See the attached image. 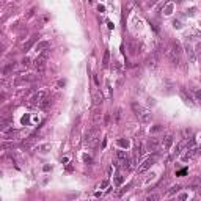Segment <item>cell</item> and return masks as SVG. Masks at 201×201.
Wrapping results in <instances>:
<instances>
[{"label":"cell","mask_w":201,"mask_h":201,"mask_svg":"<svg viewBox=\"0 0 201 201\" xmlns=\"http://www.w3.org/2000/svg\"><path fill=\"white\" fill-rule=\"evenodd\" d=\"M36 39H38V35H33V36H32V38H30V39H28V41L24 44V50H28V49H30V47H32V46L36 43Z\"/></svg>","instance_id":"7c38bea8"},{"label":"cell","mask_w":201,"mask_h":201,"mask_svg":"<svg viewBox=\"0 0 201 201\" xmlns=\"http://www.w3.org/2000/svg\"><path fill=\"white\" fill-rule=\"evenodd\" d=\"M46 49H49V43H47V41H41V43H38V44L35 46V50H36V52H43V50H46Z\"/></svg>","instance_id":"8fae6325"},{"label":"cell","mask_w":201,"mask_h":201,"mask_svg":"<svg viewBox=\"0 0 201 201\" xmlns=\"http://www.w3.org/2000/svg\"><path fill=\"white\" fill-rule=\"evenodd\" d=\"M93 120H94V123H99V121H100V110H99V109H94Z\"/></svg>","instance_id":"2e32d148"},{"label":"cell","mask_w":201,"mask_h":201,"mask_svg":"<svg viewBox=\"0 0 201 201\" xmlns=\"http://www.w3.org/2000/svg\"><path fill=\"white\" fill-rule=\"evenodd\" d=\"M159 58H160V52H159V50H157V52H152V54H149V55L146 57L145 64H146L148 68H156L157 63H159Z\"/></svg>","instance_id":"277c9868"},{"label":"cell","mask_w":201,"mask_h":201,"mask_svg":"<svg viewBox=\"0 0 201 201\" xmlns=\"http://www.w3.org/2000/svg\"><path fill=\"white\" fill-rule=\"evenodd\" d=\"M198 58H199V60H201V50H199V52H198Z\"/></svg>","instance_id":"f546056e"},{"label":"cell","mask_w":201,"mask_h":201,"mask_svg":"<svg viewBox=\"0 0 201 201\" xmlns=\"http://www.w3.org/2000/svg\"><path fill=\"white\" fill-rule=\"evenodd\" d=\"M185 50H187V57L190 58V61H195V60H196V57H195V50H193V49H192L188 44H187Z\"/></svg>","instance_id":"4fadbf2b"},{"label":"cell","mask_w":201,"mask_h":201,"mask_svg":"<svg viewBox=\"0 0 201 201\" xmlns=\"http://www.w3.org/2000/svg\"><path fill=\"white\" fill-rule=\"evenodd\" d=\"M198 193H199V195H201V185H199V187H198Z\"/></svg>","instance_id":"4dcf8cb0"},{"label":"cell","mask_w":201,"mask_h":201,"mask_svg":"<svg viewBox=\"0 0 201 201\" xmlns=\"http://www.w3.org/2000/svg\"><path fill=\"white\" fill-rule=\"evenodd\" d=\"M38 149H39L41 152H47V151L50 149V145H41V146H39Z\"/></svg>","instance_id":"44dd1931"},{"label":"cell","mask_w":201,"mask_h":201,"mask_svg":"<svg viewBox=\"0 0 201 201\" xmlns=\"http://www.w3.org/2000/svg\"><path fill=\"white\" fill-rule=\"evenodd\" d=\"M160 129H162L160 126H156V127H152V129H151V132H157V131H160Z\"/></svg>","instance_id":"f1b7e54d"},{"label":"cell","mask_w":201,"mask_h":201,"mask_svg":"<svg viewBox=\"0 0 201 201\" xmlns=\"http://www.w3.org/2000/svg\"><path fill=\"white\" fill-rule=\"evenodd\" d=\"M93 99H94L96 104H100V102H102V94H100V91H94V93H93Z\"/></svg>","instance_id":"5bb4252c"},{"label":"cell","mask_w":201,"mask_h":201,"mask_svg":"<svg viewBox=\"0 0 201 201\" xmlns=\"http://www.w3.org/2000/svg\"><path fill=\"white\" fill-rule=\"evenodd\" d=\"M107 185H109V181H107V179H106V181H102V182H100V188H106Z\"/></svg>","instance_id":"484cf974"},{"label":"cell","mask_w":201,"mask_h":201,"mask_svg":"<svg viewBox=\"0 0 201 201\" xmlns=\"http://www.w3.org/2000/svg\"><path fill=\"white\" fill-rule=\"evenodd\" d=\"M176 2H178V3H181V2H182V0H176Z\"/></svg>","instance_id":"1f68e13d"},{"label":"cell","mask_w":201,"mask_h":201,"mask_svg":"<svg viewBox=\"0 0 201 201\" xmlns=\"http://www.w3.org/2000/svg\"><path fill=\"white\" fill-rule=\"evenodd\" d=\"M159 146H160V143H159V140H157V138H149V140H148V143H146V148H148L149 151H157V149H159Z\"/></svg>","instance_id":"9c48e42d"},{"label":"cell","mask_w":201,"mask_h":201,"mask_svg":"<svg viewBox=\"0 0 201 201\" xmlns=\"http://www.w3.org/2000/svg\"><path fill=\"white\" fill-rule=\"evenodd\" d=\"M52 102H54V100H52V97H49V96H47V97L44 99V102L41 104V109H49V107L52 106Z\"/></svg>","instance_id":"9a60e30c"},{"label":"cell","mask_w":201,"mask_h":201,"mask_svg":"<svg viewBox=\"0 0 201 201\" xmlns=\"http://www.w3.org/2000/svg\"><path fill=\"white\" fill-rule=\"evenodd\" d=\"M97 142H99V132H97L96 129L86 132V135H85V143H86L90 148H96V146H97Z\"/></svg>","instance_id":"3957f363"},{"label":"cell","mask_w":201,"mask_h":201,"mask_svg":"<svg viewBox=\"0 0 201 201\" xmlns=\"http://www.w3.org/2000/svg\"><path fill=\"white\" fill-rule=\"evenodd\" d=\"M179 188H181V185H173V187L168 190V193H170V195H174V193L179 192Z\"/></svg>","instance_id":"ffe728a7"},{"label":"cell","mask_w":201,"mask_h":201,"mask_svg":"<svg viewBox=\"0 0 201 201\" xmlns=\"http://www.w3.org/2000/svg\"><path fill=\"white\" fill-rule=\"evenodd\" d=\"M132 110H134V113L137 115V118H138L142 123H149L151 118H152V113H151L148 109H145L143 106L137 104V102L132 104Z\"/></svg>","instance_id":"6da1fadb"},{"label":"cell","mask_w":201,"mask_h":201,"mask_svg":"<svg viewBox=\"0 0 201 201\" xmlns=\"http://www.w3.org/2000/svg\"><path fill=\"white\" fill-rule=\"evenodd\" d=\"M107 64H109V52L104 54V66H107Z\"/></svg>","instance_id":"d4e9b609"},{"label":"cell","mask_w":201,"mask_h":201,"mask_svg":"<svg viewBox=\"0 0 201 201\" xmlns=\"http://www.w3.org/2000/svg\"><path fill=\"white\" fill-rule=\"evenodd\" d=\"M47 96H49V94H47L46 90H41V91L35 93V94L32 96V99H30V106H32V107H41V104L44 102V99H46Z\"/></svg>","instance_id":"7a4b0ae2"},{"label":"cell","mask_w":201,"mask_h":201,"mask_svg":"<svg viewBox=\"0 0 201 201\" xmlns=\"http://www.w3.org/2000/svg\"><path fill=\"white\" fill-rule=\"evenodd\" d=\"M118 145H120L121 148H129V142H127V140H123V138L118 140Z\"/></svg>","instance_id":"d6986e66"},{"label":"cell","mask_w":201,"mask_h":201,"mask_svg":"<svg viewBox=\"0 0 201 201\" xmlns=\"http://www.w3.org/2000/svg\"><path fill=\"white\" fill-rule=\"evenodd\" d=\"M120 118H121V109H116L115 113H113V120L115 121H120Z\"/></svg>","instance_id":"ac0fdd59"},{"label":"cell","mask_w":201,"mask_h":201,"mask_svg":"<svg viewBox=\"0 0 201 201\" xmlns=\"http://www.w3.org/2000/svg\"><path fill=\"white\" fill-rule=\"evenodd\" d=\"M104 124L109 126L110 124V113H106V118H104Z\"/></svg>","instance_id":"cb8c5ba5"},{"label":"cell","mask_w":201,"mask_h":201,"mask_svg":"<svg viewBox=\"0 0 201 201\" xmlns=\"http://www.w3.org/2000/svg\"><path fill=\"white\" fill-rule=\"evenodd\" d=\"M28 63H30L28 58H24V60H22V66H28Z\"/></svg>","instance_id":"83f0119b"},{"label":"cell","mask_w":201,"mask_h":201,"mask_svg":"<svg viewBox=\"0 0 201 201\" xmlns=\"http://www.w3.org/2000/svg\"><path fill=\"white\" fill-rule=\"evenodd\" d=\"M173 138H174V137H173L171 134L167 135V137L163 138V142H162V148H163V149H170L171 145H173Z\"/></svg>","instance_id":"30bf717a"},{"label":"cell","mask_w":201,"mask_h":201,"mask_svg":"<svg viewBox=\"0 0 201 201\" xmlns=\"http://www.w3.org/2000/svg\"><path fill=\"white\" fill-rule=\"evenodd\" d=\"M154 162H156V157H154V156H152V157H148V159H146L140 167H138V173H145L146 170H149V168H151V165H152Z\"/></svg>","instance_id":"ba28073f"},{"label":"cell","mask_w":201,"mask_h":201,"mask_svg":"<svg viewBox=\"0 0 201 201\" xmlns=\"http://www.w3.org/2000/svg\"><path fill=\"white\" fill-rule=\"evenodd\" d=\"M173 25H174V28H181V22H179V21H174Z\"/></svg>","instance_id":"4316f807"},{"label":"cell","mask_w":201,"mask_h":201,"mask_svg":"<svg viewBox=\"0 0 201 201\" xmlns=\"http://www.w3.org/2000/svg\"><path fill=\"white\" fill-rule=\"evenodd\" d=\"M193 97L198 100V102H201V90H195L193 91Z\"/></svg>","instance_id":"e0dca14e"},{"label":"cell","mask_w":201,"mask_h":201,"mask_svg":"<svg viewBox=\"0 0 201 201\" xmlns=\"http://www.w3.org/2000/svg\"><path fill=\"white\" fill-rule=\"evenodd\" d=\"M179 94H181V97L185 100L187 104H195V99H193V94L190 93V91H187V88H184V86H181L179 88Z\"/></svg>","instance_id":"5b68a950"},{"label":"cell","mask_w":201,"mask_h":201,"mask_svg":"<svg viewBox=\"0 0 201 201\" xmlns=\"http://www.w3.org/2000/svg\"><path fill=\"white\" fill-rule=\"evenodd\" d=\"M154 199H159V195L152 193V195H148V196H146V201H154Z\"/></svg>","instance_id":"603a6c76"},{"label":"cell","mask_w":201,"mask_h":201,"mask_svg":"<svg viewBox=\"0 0 201 201\" xmlns=\"http://www.w3.org/2000/svg\"><path fill=\"white\" fill-rule=\"evenodd\" d=\"M46 63H47V54H41L36 60H35V68L38 71H43L46 68Z\"/></svg>","instance_id":"8992f818"},{"label":"cell","mask_w":201,"mask_h":201,"mask_svg":"<svg viewBox=\"0 0 201 201\" xmlns=\"http://www.w3.org/2000/svg\"><path fill=\"white\" fill-rule=\"evenodd\" d=\"M123 181H124V178H123L121 174H116V179H115V184H116V185H121V184H123Z\"/></svg>","instance_id":"7402d4cb"},{"label":"cell","mask_w":201,"mask_h":201,"mask_svg":"<svg viewBox=\"0 0 201 201\" xmlns=\"http://www.w3.org/2000/svg\"><path fill=\"white\" fill-rule=\"evenodd\" d=\"M140 43L138 41H135V39H131L129 43H127V49H129V52H131V55H137L138 52H140Z\"/></svg>","instance_id":"52a82bcc"}]
</instances>
